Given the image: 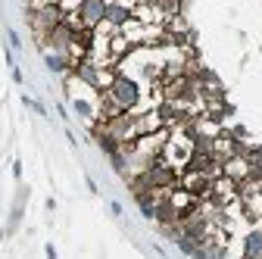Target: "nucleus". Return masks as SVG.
<instances>
[{
    "mask_svg": "<svg viewBox=\"0 0 262 259\" xmlns=\"http://www.w3.org/2000/svg\"><path fill=\"white\" fill-rule=\"evenodd\" d=\"M7 41H10V47H13V50H19V47H22V38L16 35L13 28H7Z\"/></svg>",
    "mask_w": 262,
    "mask_h": 259,
    "instance_id": "nucleus-12",
    "label": "nucleus"
},
{
    "mask_svg": "<svg viewBox=\"0 0 262 259\" xmlns=\"http://www.w3.org/2000/svg\"><path fill=\"white\" fill-rule=\"evenodd\" d=\"M22 103H25V106H31V110H35V113H41V116H47L44 103H38V100H31V97H22Z\"/></svg>",
    "mask_w": 262,
    "mask_h": 259,
    "instance_id": "nucleus-11",
    "label": "nucleus"
},
{
    "mask_svg": "<svg viewBox=\"0 0 262 259\" xmlns=\"http://www.w3.org/2000/svg\"><path fill=\"white\" fill-rule=\"evenodd\" d=\"M110 100L116 103L119 113L135 110V106L141 103V84H138L135 78H125V75L113 78V81H110Z\"/></svg>",
    "mask_w": 262,
    "mask_h": 259,
    "instance_id": "nucleus-1",
    "label": "nucleus"
},
{
    "mask_svg": "<svg viewBox=\"0 0 262 259\" xmlns=\"http://www.w3.org/2000/svg\"><path fill=\"white\" fill-rule=\"evenodd\" d=\"M44 4H59V0H41V7H44Z\"/></svg>",
    "mask_w": 262,
    "mask_h": 259,
    "instance_id": "nucleus-14",
    "label": "nucleus"
},
{
    "mask_svg": "<svg viewBox=\"0 0 262 259\" xmlns=\"http://www.w3.org/2000/svg\"><path fill=\"white\" fill-rule=\"evenodd\" d=\"M13 81H16V84H22V81H25V78H22V69H19V66H13Z\"/></svg>",
    "mask_w": 262,
    "mask_h": 259,
    "instance_id": "nucleus-13",
    "label": "nucleus"
},
{
    "mask_svg": "<svg viewBox=\"0 0 262 259\" xmlns=\"http://www.w3.org/2000/svg\"><path fill=\"white\" fill-rule=\"evenodd\" d=\"M44 66H47L50 72L62 75L66 69H69V59H66V53H59V50H50V53H44Z\"/></svg>",
    "mask_w": 262,
    "mask_h": 259,
    "instance_id": "nucleus-5",
    "label": "nucleus"
},
{
    "mask_svg": "<svg viewBox=\"0 0 262 259\" xmlns=\"http://www.w3.org/2000/svg\"><path fill=\"white\" fill-rule=\"evenodd\" d=\"M178 219V206L172 203V200H159L156 203V222L159 225H169V222H175Z\"/></svg>",
    "mask_w": 262,
    "mask_h": 259,
    "instance_id": "nucleus-7",
    "label": "nucleus"
},
{
    "mask_svg": "<svg viewBox=\"0 0 262 259\" xmlns=\"http://www.w3.org/2000/svg\"><path fill=\"white\" fill-rule=\"evenodd\" d=\"M47 35H50L53 50H59V53H66V50L72 47V28H69V25H62V22H59L53 31H47Z\"/></svg>",
    "mask_w": 262,
    "mask_h": 259,
    "instance_id": "nucleus-3",
    "label": "nucleus"
},
{
    "mask_svg": "<svg viewBox=\"0 0 262 259\" xmlns=\"http://www.w3.org/2000/svg\"><path fill=\"white\" fill-rule=\"evenodd\" d=\"M72 106H75V113H78L81 119H91V116H94V106H91L88 100H72Z\"/></svg>",
    "mask_w": 262,
    "mask_h": 259,
    "instance_id": "nucleus-10",
    "label": "nucleus"
},
{
    "mask_svg": "<svg viewBox=\"0 0 262 259\" xmlns=\"http://www.w3.org/2000/svg\"><path fill=\"white\" fill-rule=\"evenodd\" d=\"M138 209H141L144 219H156V200L150 197V193H144V190H138Z\"/></svg>",
    "mask_w": 262,
    "mask_h": 259,
    "instance_id": "nucleus-9",
    "label": "nucleus"
},
{
    "mask_svg": "<svg viewBox=\"0 0 262 259\" xmlns=\"http://www.w3.org/2000/svg\"><path fill=\"white\" fill-rule=\"evenodd\" d=\"M75 75H78L84 84H91V88H100V69H97L94 62H81V66L75 69Z\"/></svg>",
    "mask_w": 262,
    "mask_h": 259,
    "instance_id": "nucleus-6",
    "label": "nucleus"
},
{
    "mask_svg": "<svg viewBox=\"0 0 262 259\" xmlns=\"http://www.w3.org/2000/svg\"><path fill=\"white\" fill-rule=\"evenodd\" d=\"M244 256H262V228H253L244 238Z\"/></svg>",
    "mask_w": 262,
    "mask_h": 259,
    "instance_id": "nucleus-8",
    "label": "nucleus"
},
{
    "mask_svg": "<svg viewBox=\"0 0 262 259\" xmlns=\"http://www.w3.org/2000/svg\"><path fill=\"white\" fill-rule=\"evenodd\" d=\"M128 19H131V10H128L125 4H119V0H116V4H106V22H110L113 28H122Z\"/></svg>",
    "mask_w": 262,
    "mask_h": 259,
    "instance_id": "nucleus-4",
    "label": "nucleus"
},
{
    "mask_svg": "<svg viewBox=\"0 0 262 259\" xmlns=\"http://www.w3.org/2000/svg\"><path fill=\"white\" fill-rule=\"evenodd\" d=\"M78 16L88 28L106 22V0H81L78 4Z\"/></svg>",
    "mask_w": 262,
    "mask_h": 259,
    "instance_id": "nucleus-2",
    "label": "nucleus"
}]
</instances>
